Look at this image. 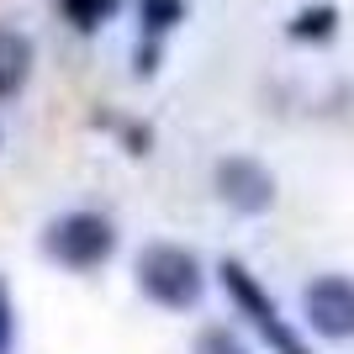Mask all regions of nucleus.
<instances>
[{"instance_id": "nucleus-1", "label": "nucleus", "mask_w": 354, "mask_h": 354, "mask_svg": "<svg viewBox=\"0 0 354 354\" xmlns=\"http://www.w3.org/2000/svg\"><path fill=\"white\" fill-rule=\"evenodd\" d=\"M138 286H143L148 301H159L169 312H185L201 301L207 291V275H201V259L180 243H148L138 254Z\"/></svg>"}, {"instance_id": "nucleus-2", "label": "nucleus", "mask_w": 354, "mask_h": 354, "mask_svg": "<svg viewBox=\"0 0 354 354\" xmlns=\"http://www.w3.org/2000/svg\"><path fill=\"white\" fill-rule=\"evenodd\" d=\"M43 249H48V259H59L64 270H95L117 249V227H111L101 212H64L43 233Z\"/></svg>"}, {"instance_id": "nucleus-3", "label": "nucleus", "mask_w": 354, "mask_h": 354, "mask_svg": "<svg viewBox=\"0 0 354 354\" xmlns=\"http://www.w3.org/2000/svg\"><path fill=\"white\" fill-rule=\"evenodd\" d=\"M217 275H222V286H227V296L238 301V312H243V317H249V323L270 339V349H275V354H307V344H301L291 328H286V317L275 312V301L265 296V286L254 281V275L238 265V259H222Z\"/></svg>"}, {"instance_id": "nucleus-4", "label": "nucleus", "mask_w": 354, "mask_h": 354, "mask_svg": "<svg viewBox=\"0 0 354 354\" xmlns=\"http://www.w3.org/2000/svg\"><path fill=\"white\" fill-rule=\"evenodd\" d=\"M301 312L323 339H354V281L344 275H317L301 291Z\"/></svg>"}, {"instance_id": "nucleus-5", "label": "nucleus", "mask_w": 354, "mask_h": 354, "mask_svg": "<svg viewBox=\"0 0 354 354\" xmlns=\"http://www.w3.org/2000/svg\"><path fill=\"white\" fill-rule=\"evenodd\" d=\"M217 191H222V201L238 207V212H265L270 201H275V180L254 159H222L217 164Z\"/></svg>"}, {"instance_id": "nucleus-6", "label": "nucleus", "mask_w": 354, "mask_h": 354, "mask_svg": "<svg viewBox=\"0 0 354 354\" xmlns=\"http://www.w3.org/2000/svg\"><path fill=\"white\" fill-rule=\"evenodd\" d=\"M32 74V43L16 27H0V101L16 95Z\"/></svg>"}, {"instance_id": "nucleus-7", "label": "nucleus", "mask_w": 354, "mask_h": 354, "mask_svg": "<svg viewBox=\"0 0 354 354\" xmlns=\"http://www.w3.org/2000/svg\"><path fill=\"white\" fill-rule=\"evenodd\" d=\"M64 11H69L74 27H101L106 16H117V0H59Z\"/></svg>"}, {"instance_id": "nucleus-8", "label": "nucleus", "mask_w": 354, "mask_h": 354, "mask_svg": "<svg viewBox=\"0 0 354 354\" xmlns=\"http://www.w3.org/2000/svg\"><path fill=\"white\" fill-rule=\"evenodd\" d=\"M175 16H180V0H143V21H148V32L175 27Z\"/></svg>"}, {"instance_id": "nucleus-9", "label": "nucleus", "mask_w": 354, "mask_h": 354, "mask_svg": "<svg viewBox=\"0 0 354 354\" xmlns=\"http://www.w3.org/2000/svg\"><path fill=\"white\" fill-rule=\"evenodd\" d=\"M11 333H16V317H11V291L0 286V354H11Z\"/></svg>"}, {"instance_id": "nucleus-10", "label": "nucleus", "mask_w": 354, "mask_h": 354, "mask_svg": "<svg viewBox=\"0 0 354 354\" xmlns=\"http://www.w3.org/2000/svg\"><path fill=\"white\" fill-rule=\"evenodd\" d=\"M328 21H333V11H307L296 32H301V37H307V32H328Z\"/></svg>"}, {"instance_id": "nucleus-11", "label": "nucleus", "mask_w": 354, "mask_h": 354, "mask_svg": "<svg viewBox=\"0 0 354 354\" xmlns=\"http://www.w3.org/2000/svg\"><path fill=\"white\" fill-rule=\"evenodd\" d=\"M217 354H243V349H233V344H222V349H217Z\"/></svg>"}]
</instances>
